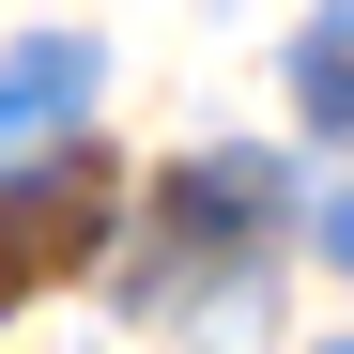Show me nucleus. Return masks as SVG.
I'll return each mask as SVG.
<instances>
[{"mask_svg": "<svg viewBox=\"0 0 354 354\" xmlns=\"http://www.w3.org/2000/svg\"><path fill=\"white\" fill-rule=\"evenodd\" d=\"M77 108H93V46H77V31H31L16 62H0V169H31Z\"/></svg>", "mask_w": 354, "mask_h": 354, "instance_id": "nucleus-1", "label": "nucleus"}, {"mask_svg": "<svg viewBox=\"0 0 354 354\" xmlns=\"http://www.w3.org/2000/svg\"><path fill=\"white\" fill-rule=\"evenodd\" d=\"M93 216H108V169H93V154H62L31 201H0V292H16V277H62V262L93 247Z\"/></svg>", "mask_w": 354, "mask_h": 354, "instance_id": "nucleus-2", "label": "nucleus"}, {"mask_svg": "<svg viewBox=\"0 0 354 354\" xmlns=\"http://www.w3.org/2000/svg\"><path fill=\"white\" fill-rule=\"evenodd\" d=\"M292 108H308L324 139H354V16H308V31H292Z\"/></svg>", "mask_w": 354, "mask_h": 354, "instance_id": "nucleus-3", "label": "nucleus"}, {"mask_svg": "<svg viewBox=\"0 0 354 354\" xmlns=\"http://www.w3.org/2000/svg\"><path fill=\"white\" fill-rule=\"evenodd\" d=\"M324 262H354V201H324Z\"/></svg>", "mask_w": 354, "mask_h": 354, "instance_id": "nucleus-4", "label": "nucleus"}, {"mask_svg": "<svg viewBox=\"0 0 354 354\" xmlns=\"http://www.w3.org/2000/svg\"><path fill=\"white\" fill-rule=\"evenodd\" d=\"M339 354H354V339H339Z\"/></svg>", "mask_w": 354, "mask_h": 354, "instance_id": "nucleus-5", "label": "nucleus"}]
</instances>
